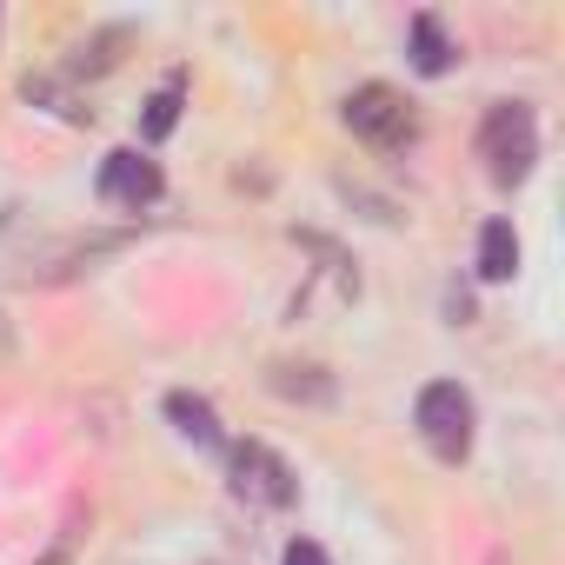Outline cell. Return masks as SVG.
<instances>
[{"mask_svg":"<svg viewBox=\"0 0 565 565\" xmlns=\"http://www.w3.org/2000/svg\"><path fill=\"white\" fill-rule=\"evenodd\" d=\"M233 486H239V499H259V505H294V472H287V459L279 452H266L259 439H246V446H233Z\"/></svg>","mask_w":565,"mask_h":565,"instance_id":"obj_4","label":"cell"},{"mask_svg":"<svg viewBox=\"0 0 565 565\" xmlns=\"http://www.w3.org/2000/svg\"><path fill=\"white\" fill-rule=\"evenodd\" d=\"M100 200H107V206H147V200H160V167L140 160L134 147L107 153V160H100Z\"/></svg>","mask_w":565,"mask_h":565,"instance_id":"obj_5","label":"cell"},{"mask_svg":"<svg viewBox=\"0 0 565 565\" xmlns=\"http://www.w3.org/2000/svg\"><path fill=\"white\" fill-rule=\"evenodd\" d=\"M479 153H486V173H492L499 186H519V180L532 173V160H539V127H532V107L499 100V107L486 114V127H479Z\"/></svg>","mask_w":565,"mask_h":565,"instance_id":"obj_1","label":"cell"},{"mask_svg":"<svg viewBox=\"0 0 565 565\" xmlns=\"http://www.w3.org/2000/svg\"><path fill=\"white\" fill-rule=\"evenodd\" d=\"M347 127L360 140H373V147H406L413 140V114H406V100L393 87H360L347 100Z\"/></svg>","mask_w":565,"mask_h":565,"instance_id":"obj_3","label":"cell"},{"mask_svg":"<svg viewBox=\"0 0 565 565\" xmlns=\"http://www.w3.org/2000/svg\"><path fill=\"white\" fill-rule=\"evenodd\" d=\"M167 419H173L193 446H220V419H213V406H206L200 393H167Z\"/></svg>","mask_w":565,"mask_h":565,"instance_id":"obj_7","label":"cell"},{"mask_svg":"<svg viewBox=\"0 0 565 565\" xmlns=\"http://www.w3.org/2000/svg\"><path fill=\"white\" fill-rule=\"evenodd\" d=\"M519 273V233L512 220H486L479 226V279H512Z\"/></svg>","mask_w":565,"mask_h":565,"instance_id":"obj_6","label":"cell"},{"mask_svg":"<svg viewBox=\"0 0 565 565\" xmlns=\"http://www.w3.org/2000/svg\"><path fill=\"white\" fill-rule=\"evenodd\" d=\"M413 67H419V74H446V67H452V47H446V34H439L433 14L413 21Z\"/></svg>","mask_w":565,"mask_h":565,"instance_id":"obj_8","label":"cell"},{"mask_svg":"<svg viewBox=\"0 0 565 565\" xmlns=\"http://www.w3.org/2000/svg\"><path fill=\"white\" fill-rule=\"evenodd\" d=\"M173 120H180V87H160V94L147 100L140 134H147V140H167V134H173Z\"/></svg>","mask_w":565,"mask_h":565,"instance_id":"obj_9","label":"cell"},{"mask_svg":"<svg viewBox=\"0 0 565 565\" xmlns=\"http://www.w3.org/2000/svg\"><path fill=\"white\" fill-rule=\"evenodd\" d=\"M413 426H419V439L433 446V459L459 466V459L472 452V399H466V386L433 380V386L419 393V406H413Z\"/></svg>","mask_w":565,"mask_h":565,"instance_id":"obj_2","label":"cell"},{"mask_svg":"<svg viewBox=\"0 0 565 565\" xmlns=\"http://www.w3.org/2000/svg\"><path fill=\"white\" fill-rule=\"evenodd\" d=\"M279 565H327V552H320L313 539H294V545H287V558H279Z\"/></svg>","mask_w":565,"mask_h":565,"instance_id":"obj_10","label":"cell"}]
</instances>
